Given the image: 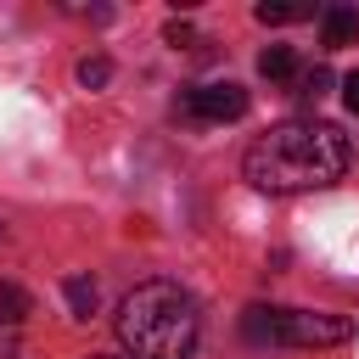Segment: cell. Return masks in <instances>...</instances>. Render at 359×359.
<instances>
[{"mask_svg": "<svg viewBox=\"0 0 359 359\" xmlns=\"http://www.w3.org/2000/svg\"><path fill=\"white\" fill-rule=\"evenodd\" d=\"M348 163H353V140L337 123H314V118L275 123L241 157V168L258 191H314V185L342 180Z\"/></svg>", "mask_w": 359, "mask_h": 359, "instance_id": "obj_1", "label": "cell"}, {"mask_svg": "<svg viewBox=\"0 0 359 359\" xmlns=\"http://www.w3.org/2000/svg\"><path fill=\"white\" fill-rule=\"evenodd\" d=\"M196 337L202 314L180 280H140L118 303V342L129 359H191Z\"/></svg>", "mask_w": 359, "mask_h": 359, "instance_id": "obj_2", "label": "cell"}, {"mask_svg": "<svg viewBox=\"0 0 359 359\" xmlns=\"http://www.w3.org/2000/svg\"><path fill=\"white\" fill-rule=\"evenodd\" d=\"M353 325L342 314H309V309H280V337L275 348H337L348 342Z\"/></svg>", "mask_w": 359, "mask_h": 359, "instance_id": "obj_3", "label": "cell"}, {"mask_svg": "<svg viewBox=\"0 0 359 359\" xmlns=\"http://www.w3.org/2000/svg\"><path fill=\"white\" fill-rule=\"evenodd\" d=\"M180 112H185V118H196V123H230V118H241V112H247V90H241L236 79L191 84V90L180 95Z\"/></svg>", "mask_w": 359, "mask_h": 359, "instance_id": "obj_4", "label": "cell"}, {"mask_svg": "<svg viewBox=\"0 0 359 359\" xmlns=\"http://www.w3.org/2000/svg\"><path fill=\"white\" fill-rule=\"evenodd\" d=\"M320 34H325L331 50L353 45V39H359V11H353V6H325V11H320Z\"/></svg>", "mask_w": 359, "mask_h": 359, "instance_id": "obj_5", "label": "cell"}, {"mask_svg": "<svg viewBox=\"0 0 359 359\" xmlns=\"http://www.w3.org/2000/svg\"><path fill=\"white\" fill-rule=\"evenodd\" d=\"M241 337H247V342H258V348H275V337H280V309L252 303V309L241 314Z\"/></svg>", "mask_w": 359, "mask_h": 359, "instance_id": "obj_6", "label": "cell"}, {"mask_svg": "<svg viewBox=\"0 0 359 359\" xmlns=\"http://www.w3.org/2000/svg\"><path fill=\"white\" fill-rule=\"evenodd\" d=\"M325 90H331V67H325V62H314V67H303V73L292 79V95H297L303 107H314Z\"/></svg>", "mask_w": 359, "mask_h": 359, "instance_id": "obj_7", "label": "cell"}, {"mask_svg": "<svg viewBox=\"0 0 359 359\" xmlns=\"http://www.w3.org/2000/svg\"><path fill=\"white\" fill-rule=\"evenodd\" d=\"M258 73H264V79H297L303 67H297V50H292V45H269V50L258 56Z\"/></svg>", "mask_w": 359, "mask_h": 359, "instance_id": "obj_8", "label": "cell"}, {"mask_svg": "<svg viewBox=\"0 0 359 359\" xmlns=\"http://www.w3.org/2000/svg\"><path fill=\"white\" fill-rule=\"evenodd\" d=\"M62 292H67V309H73V320H90V314H95V280H90V275H73Z\"/></svg>", "mask_w": 359, "mask_h": 359, "instance_id": "obj_9", "label": "cell"}, {"mask_svg": "<svg viewBox=\"0 0 359 359\" xmlns=\"http://www.w3.org/2000/svg\"><path fill=\"white\" fill-rule=\"evenodd\" d=\"M28 309H34V297H28L22 286L0 280V320H6V325H22V320H28Z\"/></svg>", "mask_w": 359, "mask_h": 359, "instance_id": "obj_10", "label": "cell"}, {"mask_svg": "<svg viewBox=\"0 0 359 359\" xmlns=\"http://www.w3.org/2000/svg\"><path fill=\"white\" fill-rule=\"evenodd\" d=\"M314 6H303V0H264L258 6V22H297V17H309Z\"/></svg>", "mask_w": 359, "mask_h": 359, "instance_id": "obj_11", "label": "cell"}, {"mask_svg": "<svg viewBox=\"0 0 359 359\" xmlns=\"http://www.w3.org/2000/svg\"><path fill=\"white\" fill-rule=\"evenodd\" d=\"M107 79H112V62H107V56H84V62H79V84H84V90H101Z\"/></svg>", "mask_w": 359, "mask_h": 359, "instance_id": "obj_12", "label": "cell"}, {"mask_svg": "<svg viewBox=\"0 0 359 359\" xmlns=\"http://www.w3.org/2000/svg\"><path fill=\"white\" fill-rule=\"evenodd\" d=\"M163 39H168V45H174V50H180V45H191V39H196V34H191V22H180V17H174V22H168V28H163Z\"/></svg>", "mask_w": 359, "mask_h": 359, "instance_id": "obj_13", "label": "cell"}, {"mask_svg": "<svg viewBox=\"0 0 359 359\" xmlns=\"http://www.w3.org/2000/svg\"><path fill=\"white\" fill-rule=\"evenodd\" d=\"M342 101H348V112L359 118V73H348V79H342Z\"/></svg>", "mask_w": 359, "mask_h": 359, "instance_id": "obj_14", "label": "cell"}, {"mask_svg": "<svg viewBox=\"0 0 359 359\" xmlns=\"http://www.w3.org/2000/svg\"><path fill=\"white\" fill-rule=\"evenodd\" d=\"M11 348H17V325L0 320V359H11Z\"/></svg>", "mask_w": 359, "mask_h": 359, "instance_id": "obj_15", "label": "cell"}, {"mask_svg": "<svg viewBox=\"0 0 359 359\" xmlns=\"http://www.w3.org/2000/svg\"><path fill=\"white\" fill-rule=\"evenodd\" d=\"M90 359H129V353H90Z\"/></svg>", "mask_w": 359, "mask_h": 359, "instance_id": "obj_16", "label": "cell"}]
</instances>
